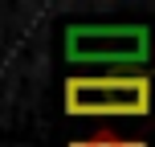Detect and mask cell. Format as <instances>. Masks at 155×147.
<instances>
[{
	"label": "cell",
	"mask_w": 155,
	"mask_h": 147,
	"mask_svg": "<svg viewBox=\"0 0 155 147\" xmlns=\"http://www.w3.org/2000/svg\"><path fill=\"white\" fill-rule=\"evenodd\" d=\"M65 62L74 74H102V78H151L155 70V33L147 25H123V21H86L70 25L61 37Z\"/></svg>",
	"instance_id": "1"
},
{
	"label": "cell",
	"mask_w": 155,
	"mask_h": 147,
	"mask_svg": "<svg viewBox=\"0 0 155 147\" xmlns=\"http://www.w3.org/2000/svg\"><path fill=\"white\" fill-rule=\"evenodd\" d=\"M61 106L70 119H147L155 110V90L143 74H70L61 82Z\"/></svg>",
	"instance_id": "2"
},
{
	"label": "cell",
	"mask_w": 155,
	"mask_h": 147,
	"mask_svg": "<svg viewBox=\"0 0 155 147\" xmlns=\"http://www.w3.org/2000/svg\"><path fill=\"white\" fill-rule=\"evenodd\" d=\"M70 147H74V143H70Z\"/></svg>",
	"instance_id": "3"
}]
</instances>
